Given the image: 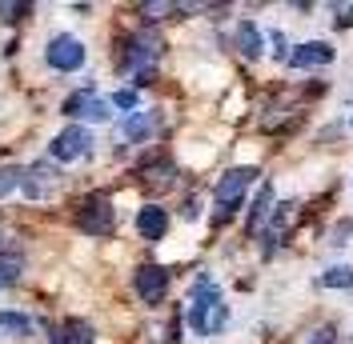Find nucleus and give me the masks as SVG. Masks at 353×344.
Returning a JSON list of instances; mask_svg holds the SVG:
<instances>
[{"label":"nucleus","instance_id":"18","mask_svg":"<svg viewBox=\"0 0 353 344\" xmlns=\"http://www.w3.org/2000/svg\"><path fill=\"white\" fill-rule=\"evenodd\" d=\"M21 257H0V288H8V284H12V280L21 277Z\"/></svg>","mask_w":353,"mask_h":344},{"label":"nucleus","instance_id":"9","mask_svg":"<svg viewBox=\"0 0 353 344\" xmlns=\"http://www.w3.org/2000/svg\"><path fill=\"white\" fill-rule=\"evenodd\" d=\"M57 180H61V172L52 169L48 160H41V164H32V169L24 172V196H32V200H44V196L57 189Z\"/></svg>","mask_w":353,"mask_h":344},{"label":"nucleus","instance_id":"1","mask_svg":"<svg viewBox=\"0 0 353 344\" xmlns=\"http://www.w3.org/2000/svg\"><path fill=\"white\" fill-rule=\"evenodd\" d=\"M225 321H229V308L221 304L217 284L209 277H201L197 288H193V301H189V324H193V332L197 336H213V332L225 328Z\"/></svg>","mask_w":353,"mask_h":344},{"label":"nucleus","instance_id":"22","mask_svg":"<svg viewBox=\"0 0 353 344\" xmlns=\"http://www.w3.org/2000/svg\"><path fill=\"white\" fill-rule=\"evenodd\" d=\"M0 17L4 21H24L28 17V4H21V0H0Z\"/></svg>","mask_w":353,"mask_h":344},{"label":"nucleus","instance_id":"23","mask_svg":"<svg viewBox=\"0 0 353 344\" xmlns=\"http://www.w3.org/2000/svg\"><path fill=\"white\" fill-rule=\"evenodd\" d=\"M112 105L117 108H137V88H121V92L112 96Z\"/></svg>","mask_w":353,"mask_h":344},{"label":"nucleus","instance_id":"8","mask_svg":"<svg viewBox=\"0 0 353 344\" xmlns=\"http://www.w3.org/2000/svg\"><path fill=\"white\" fill-rule=\"evenodd\" d=\"M157 52H161V41H157L153 32H141V36H132V41H129L125 68H132V72H145V68H153Z\"/></svg>","mask_w":353,"mask_h":344},{"label":"nucleus","instance_id":"10","mask_svg":"<svg viewBox=\"0 0 353 344\" xmlns=\"http://www.w3.org/2000/svg\"><path fill=\"white\" fill-rule=\"evenodd\" d=\"M137 233L145 240H161L169 233V213L165 208H157V204H145L141 213H137Z\"/></svg>","mask_w":353,"mask_h":344},{"label":"nucleus","instance_id":"24","mask_svg":"<svg viewBox=\"0 0 353 344\" xmlns=\"http://www.w3.org/2000/svg\"><path fill=\"white\" fill-rule=\"evenodd\" d=\"M333 336H337L333 324H325V328H313V332H309V344H333Z\"/></svg>","mask_w":353,"mask_h":344},{"label":"nucleus","instance_id":"4","mask_svg":"<svg viewBox=\"0 0 353 344\" xmlns=\"http://www.w3.org/2000/svg\"><path fill=\"white\" fill-rule=\"evenodd\" d=\"M92 149V136H88V129H81V125H68L65 132H57V140H52V160H81L85 152Z\"/></svg>","mask_w":353,"mask_h":344},{"label":"nucleus","instance_id":"7","mask_svg":"<svg viewBox=\"0 0 353 344\" xmlns=\"http://www.w3.org/2000/svg\"><path fill=\"white\" fill-rule=\"evenodd\" d=\"M333 56H337V52H333L330 41H305V44H297L285 61L293 68H321V65H330Z\"/></svg>","mask_w":353,"mask_h":344},{"label":"nucleus","instance_id":"19","mask_svg":"<svg viewBox=\"0 0 353 344\" xmlns=\"http://www.w3.org/2000/svg\"><path fill=\"white\" fill-rule=\"evenodd\" d=\"M88 100H92V92H88V88H81V92H72V96L65 100V116H81V112L88 108Z\"/></svg>","mask_w":353,"mask_h":344},{"label":"nucleus","instance_id":"6","mask_svg":"<svg viewBox=\"0 0 353 344\" xmlns=\"http://www.w3.org/2000/svg\"><path fill=\"white\" fill-rule=\"evenodd\" d=\"M48 65L61 68V72H72V68L85 65V44L77 36H52L48 41Z\"/></svg>","mask_w":353,"mask_h":344},{"label":"nucleus","instance_id":"12","mask_svg":"<svg viewBox=\"0 0 353 344\" xmlns=\"http://www.w3.org/2000/svg\"><path fill=\"white\" fill-rule=\"evenodd\" d=\"M269 216H273V189L261 184V193H257V200H253V213H249V233H253V237L269 224Z\"/></svg>","mask_w":353,"mask_h":344},{"label":"nucleus","instance_id":"26","mask_svg":"<svg viewBox=\"0 0 353 344\" xmlns=\"http://www.w3.org/2000/svg\"><path fill=\"white\" fill-rule=\"evenodd\" d=\"M337 24H341V28L353 24V4H337Z\"/></svg>","mask_w":353,"mask_h":344},{"label":"nucleus","instance_id":"14","mask_svg":"<svg viewBox=\"0 0 353 344\" xmlns=\"http://www.w3.org/2000/svg\"><path fill=\"white\" fill-rule=\"evenodd\" d=\"M153 125H157V116H153V112H137V116H129V120L121 125V132H125L129 140H145V136L153 132Z\"/></svg>","mask_w":353,"mask_h":344},{"label":"nucleus","instance_id":"17","mask_svg":"<svg viewBox=\"0 0 353 344\" xmlns=\"http://www.w3.org/2000/svg\"><path fill=\"white\" fill-rule=\"evenodd\" d=\"M0 332H12V336H28L32 321L24 312H0Z\"/></svg>","mask_w":353,"mask_h":344},{"label":"nucleus","instance_id":"5","mask_svg":"<svg viewBox=\"0 0 353 344\" xmlns=\"http://www.w3.org/2000/svg\"><path fill=\"white\" fill-rule=\"evenodd\" d=\"M132 284H137V297L145 304H157L169 292V272H165L161 264H141L137 277H132Z\"/></svg>","mask_w":353,"mask_h":344},{"label":"nucleus","instance_id":"25","mask_svg":"<svg viewBox=\"0 0 353 344\" xmlns=\"http://www.w3.org/2000/svg\"><path fill=\"white\" fill-rule=\"evenodd\" d=\"M145 21H161V12H173V4H141Z\"/></svg>","mask_w":353,"mask_h":344},{"label":"nucleus","instance_id":"2","mask_svg":"<svg viewBox=\"0 0 353 344\" xmlns=\"http://www.w3.org/2000/svg\"><path fill=\"white\" fill-rule=\"evenodd\" d=\"M257 180V169H229L225 176L217 180V220H229V216L237 213V204H241L245 189Z\"/></svg>","mask_w":353,"mask_h":344},{"label":"nucleus","instance_id":"21","mask_svg":"<svg viewBox=\"0 0 353 344\" xmlns=\"http://www.w3.org/2000/svg\"><path fill=\"white\" fill-rule=\"evenodd\" d=\"M81 116H88V120H97V125H101V120H109V116H112V112H109V100L92 96V100H88V108L81 112Z\"/></svg>","mask_w":353,"mask_h":344},{"label":"nucleus","instance_id":"13","mask_svg":"<svg viewBox=\"0 0 353 344\" xmlns=\"http://www.w3.org/2000/svg\"><path fill=\"white\" fill-rule=\"evenodd\" d=\"M237 48H241V56H249V61L261 56V32H257V24L253 21L237 24Z\"/></svg>","mask_w":353,"mask_h":344},{"label":"nucleus","instance_id":"15","mask_svg":"<svg viewBox=\"0 0 353 344\" xmlns=\"http://www.w3.org/2000/svg\"><path fill=\"white\" fill-rule=\"evenodd\" d=\"M317 284H321V288H353V268H345V264H341V268H325V272L317 277Z\"/></svg>","mask_w":353,"mask_h":344},{"label":"nucleus","instance_id":"16","mask_svg":"<svg viewBox=\"0 0 353 344\" xmlns=\"http://www.w3.org/2000/svg\"><path fill=\"white\" fill-rule=\"evenodd\" d=\"M173 164H165V160H161V164H149V169H145V184H149V189H169V184H173Z\"/></svg>","mask_w":353,"mask_h":344},{"label":"nucleus","instance_id":"3","mask_svg":"<svg viewBox=\"0 0 353 344\" xmlns=\"http://www.w3.org/2000/svg\"><path fill=\"white\" fill-rule=\"evenodd\" d=\"M77 224L85 228L88 237H109L112 233V204L109 196H88V200H81V208H77Z\"/></svg>","mask_w":353,"mask_h":344},{"label":"nucleus","instance_id":"11","mask_svg":"<svg viewBox=\"0 0 353 344\" xmlns=\"http://www.w3.org/2000/svg\"><path fill=\"white\" fill-rule=\"evenodd\" d=\"M52 344H92V324L88 321H65L52 328Z\"/></svg>","mask_w":353,"mask_h":344},{"label":"nucleus","instance_id":"20","mask_svg":"<svg viewBox=\"0 0 353 344\" xmlns=\"http://www.w3.org/2000/svg\"><path fill=\"white\" fill-rule=\"evenodd\" d=\"M21 180H24V169H0V196L21 189Z\"/></svg>","mask_w":353,"mask_h":344}]
</instances>
